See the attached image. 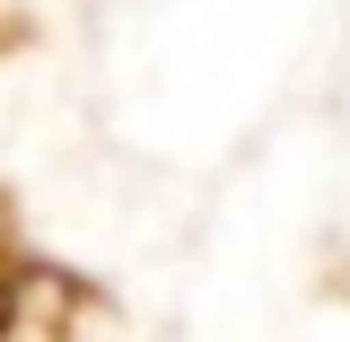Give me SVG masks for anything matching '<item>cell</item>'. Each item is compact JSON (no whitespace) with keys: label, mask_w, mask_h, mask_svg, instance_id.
Wrapping results in <instances>:
<instances>
[{"label":"cell","mask_w":350,"mask_h":342,"mask_svg":"<svg viewBox=\"0 0 350 342\" xmlns=\"http://www.w3.org/2000/svg\"><path fill=\"white\" fill-rule=\"evenodd\" d=\"M114 325V299L53 263L18 219V193H0V342H96Z\"/></svg>","instance_id":"6da1fadb"},{"label":"cell","mask_w":350,"mask_h":342,"mask_svg":"<svg viewBox=\"0 0 350 342\" xmlns=\"http://www.w3.org/2000/svg\"><path fill=\"white\" fill-rule=\"evenodd\" d=\"M18 44H27V18H18V9H0V62H9Z\"/></svg>","instance_id":"7a4b0ae2"}]
</instances>
